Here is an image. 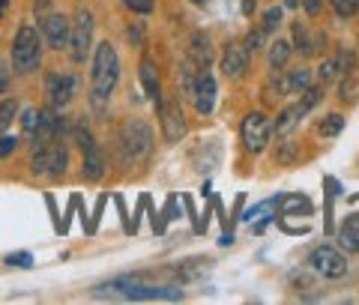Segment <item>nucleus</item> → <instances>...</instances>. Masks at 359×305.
I'll return each instance as SVG.
<instances>
[{"label":"nucleus","mask_w":359,"mask_h":305,"mask_svg":"<svg viewBox=\"0 0 359 305\" xmlns=\"http://www.w3.org/2000/svg\"><path fill=\"white\" fill-rule=\"evenodd\" d=\"M120 54L108 39L93 45V57H90V105H93L99 114L108 108L111 93L120 84Z\"/></svg>","instance_id":"nucleus-1"},{"label":"nucleus","mask_w":359,"mask_h":305,"mask_svg":"<svg viewBox=\"0 0 359 305\" xmlns=\"http://www.w3.org/2000/svg\"><path fill=\"white\" fill-rule=\"evenodd\" d=\"M42 54H45V39L39 27L33 25H18L15 36H13V48H9V66L15 75H30L42 66Z\"/></svg>","instance_id":"nucleus-2"},{"label":"nucleus","mask_w":359,"mask_h":305,"mask_svg":"<svg viewBox=\"0 0 359 305\" xmlns=\"http://www.w3.org/2000/svg\"><path fill=\"white\" fill-rule=\"evenodd\" d=\"M153 153V129L144 120H129L126 126L117 132V156L120 165H138L144 159H150Z\"/></svg>","instance_id":"nucleus-3"},{"label":"nucleus","mask_w":359,"mask_h":305,"mask_svg":"<svg viewBox=\"0 0 359 305\" xmlns=\"http://www.w3.org/2000/svg\"><path fill=\"white\" fill-rule=\"evenodd\" d=\"M72 132H75L78 147H81V179L84 183H99L105 177V165H108L102 147H99V141L93 138V132H90L84 120H75Z\"/></svg>","instance_id":"nucleus-4"},{"label":"nucleus","mask_w":359,"mask_h":305,"mask_svg":"<svg viewBox=\"0 0 359 305\" xmlns=\"http://www.w3.org/2000/svg\"><path fill=\"white\" fill-rule=\"evenodd\" d=\"M93 33H96V18L87 6H81L72 18V39H69V48H66L75 66L87 63L90 54H93Z\"/></svg>","instance_id":"nucleus-5"},{"label":"nucleus","mask_w":359,"mask_h":305,"mask_svg":"<svg viewBox=\"0 0 359 305\" xmlns=\"http://www.w3.org/2000/svg\"><path fill=\"white\" fill-rule=\"evenodd\" d=\"M240 138L252 156H261L269 147V138H273V120H269L264 111H249V114L243 117Z\"/></svg>","instance_id":"nucleus-6"},{"label":"nucleus","mask_w":359,"mask_h":305,"mask_svg":"<svg viewBox=\"0 0 359 305\" xmlns=\"http://www.w3.org/2000/svg\"><path fill=\"white\" fill-rule=\"evenodd\" d=\"M39 33L51 51H66L69 48V39H72V18L51 9L48 15L39 18Z\"/></svg>","instance_id":"nucleus-7"},{"label":"nucleus","mask_w":359,"mask_h":305,"mask_svg":"<svg viewBox=\"0 0 359 305\" xmlns=\"http://www.w3.org/2000/svg\"><path fill=\"white\" fill-rule=\"evenodd\" d=\"M156 111H159V126H162V135L165 141L177 144L180 138L186 135L189 123H186V114H183V105H180V99H165L156 105Z\"/></svg>","instance_id":"nucleus-8"},{"label":"nucleus","mask_w":359,"mask_h":305,"mask_svg":"<svg viewBox=\"0 0 359 305\" xmlns=\"http://www.w3.org/2000/svg\"><path fill=\"white\" fill-rule=\"evenodd\" d=\"M78 93V78L72 72H48V78H45V96H48V102L57 111L69 108L72 99Z\"/></svg>","instance_id":"nucleus-9"},{"label":"nucleus","mask_w":359,"mask_h":305,"mask_svg":"<svg viewBox=\"0 0 359 305\" xmlns=\"http://www.w3.org/2000/svg\"><path fill=\"white\" fill-rule=\"evenodd\" d=\"M309 266L323 278H341L347 273V257L335 245H318L309 255Z\"/></svg>","instance_id":"nucleus-10"},{"label":"nucleus","mask_w":359,"mask_h":305,"mask_svg":"<svg viewBox=\"0 0 359 305\" xmlns=\"http://www.w3.org/2000/svg\"><path fill=\"white\" fill-rule=\"evenodd\" d=\"M108 287L120 290L126 299H183L180 287H153V285H138V281H129V278H117Z\"/></svg>","instance_id":"nucleus-11"},{"label":"nucleus","mask_w":359,"mask_h":305,"mask_svg":"<svg viewBox=\"0 0 359 305\" xmlns=\"http://www.w3.org/2000/svg\"><path fill=\"white\" fill-rule=\"evenodd\" d=\"M249 57L252 54L245 51L243 42H224L222 45V57H219V69L224 78H231V81H237V78L245 75L249 69Z\"/></svg>","instance_id":"nucleus-12"},{"label":"nucleus","mask_w":359,"mask_h":305,"mask_svg":"<svg viewBox=\"0 0 359 305\" xmlns=\"http://www.w3.org/2000/svg\"><path fill=\"white\" fill-rule=\"evenodd\" d=\"M216 96H219V87H216V78H212L207 69L198 72V81L192 90V99H195V111L201 117H210L212 108H216Z\"/></svg>","instance_id":"nucleus-13"},{"label":"nucleus","mask_w":359,"mask_h":305,"mask_svg":"<svg viewBox=\"0 0 359 305\" xmlns=\"http://www.w3.org/2000/svg\"><path fill=\"white\" fill-rule=\"evenodd\" d=\"M189 60H192L198 69H210L212 60H216V51H212V42L204 30H195L189 36Z\"/></svg>","instance_id":"nucleus-14"},{"label":"nucleus","mask_w":359,"mask_h":305,"mask_svg":"<svg viewBox=\"0 0 359 305\" xmlns=\"http://www.w3.org/2000/svg\"><path fill=\"white\" fill-rule=\"evenodd\" d=\"M138 78H141V87H144V93L150 96V102L153 105H159L162 102V81H159V69H156V63L150 57H141Z\"/></svg>","instance_id":"nucleus-15"},{"label":"nucleus","mask_w":359,"mask_h":305,"mask_svg":"<svg viewBox=\"0 0 359 305\" xmlns=\"http://www.w3.org/2000/svg\"><path fill=\"white\" fill-rule=\"evenodd\" d=\"M290 33H294V51H299V57H314L320 48V42H327V36H311L302 21H294V25H290Z\"/></svg>","instance_id":"nucleus-16"},{"label":"nucleus","mask_w":359,"mask_h":305,"mask_svg":"<svg viewBox=\"0 0 359 305\" xmlns=\"http://www.w3.org/2000/svg\"><path fill=\"white\" fill-rule=\"evenodd\" d=\"M299 120H302V111L294 102V105H287V108L278 111V117L273 120V135H276V138H287V135L299 126Z\"/></svg>","instance_id":"nucleus-17"},{"label":"nucleus","mask_w":359,"mask_h":305,"mask_svg":"<svg viewBox=\"0 0 359 305\" xmlns=\"http://www.w3.org/2000/svg\"><path fill=\"white\" fill-rule=\"evenodd\" d=\"M261 96H264L266 105H276V102H282L285 96H290L287 93V78H285V72L273 69V75H269L266 81H264V87H261Z\"/></svg>","instance_id":"nucleus-18"},{"label":"nucleus","mask_w":359,"mask_h":305,"mask_svg":"<svg viewBox=\"0 0 359 305\" xmlns=\"http://www.w3.org/2000/svg\"><path fill=\"white\" fill-rule=\"evenodd\" d=\"M290 54H294V42L287 39H276L266 45V57H269V69H285Z\"/></svg>","instance_id":"nucleus-19"},{"label":"nucleus","mask_w":359,"mask_h":305,"mask_svg":"<svg viewBox=\"0 0 359 305\" xmlns=\"http://www.w3.org/2000/svg\"><path fill=\"white\" fill-rule=\"evenodd\" d=\"M285 78H287V93L290 96L306 93V90L314 84V72L309 69V66H299V69H294V72H285Z\"/></svg>","instance_id":"nucleus-20"},{"label":"nucleus","mask_w":359,"mask_h":305,"mask_svg":"<svg viewBox=\"0 0 359 305\" xmlns=\"http://www.w3.org/2000/svg\"><path fill=\"white\" fill-rule=\"evenodd\" d=\"M66 168H69V147L63 141H54L51 147V165H48V177L51 179H60L66 174Z\"/></svg>","instance_id":"nucleus-21"},{"label":"nucleus","mask_w":359,"mask_h":305,"mask_svg":"<svg viewBox=\"0 0 359 305\" xmlns=\"http://www.w3.org/2000/svg\"><path fill=\"white\" fill-rule=\"evenodd\" d=\"M335 78H341V66H339V57H323L314 69V81L320 84H332Z\"/></svg>","instance_id":"nucleus-22"},{"label":"nucleus","mask_w":359,"mask_h":305,"mask_svg":"<svg viewBox=\"0 0 359 305\" xmlns=\"http://www.w3.org/2000/svg\"><path fill=\"white\" fill-rule=\"evenodd\" d=\"M18 99L15 96H4L0 99V132H6L9 126H13V120H18Z\"/></svg>","instance_id":"nucleus-23"},{"label":"nucleus","mask_w":359,"mask_h":305,"mask_svg":"<svg viewBox=\"0 0 359 305\" xmlns=\"http://www.w3.org/2000/svg\"><path fill=\"white\" fill-rule=\"evenodd\" d=\"M266 39H269V33H266L261 25H252L249 33H245L243 45H245V51H249V54H257V51L266 48Z\"/></svg>","instance_id":"nucleus-24"},{"label":"nucleus","mask_w":359,"mask_h":305,"mask_svg":"<svg viewBox=\"0 0 359 305\" xmlns=\"http://www.w3.org/2000/svg\"><path fill=\"white\" fill-rule=\"evenodd\" d=\"M339 245H341V252L347 255H356L359 252V228H353V224H341V231H339Z\"/></svg>","instance_id":"nucleus-25"},{"label":"nucleus","mask_w":359,"mask_h":305,"mask_svg":"<svg viewBox=\"0 0 359 305\" xmlns=\"http://www.w3.org/2000/svg\"><path fill=\"white\" fill-rule=\"evenodd\" d=\"M339 99L341 102H356L359 99V78L356 72H344L339 81Z\"/></svg>","instance_id":"nucleus-26"},{"label":"nucleus","mask_w":359,"mask_h":305,"mask_svg":"<svg viewBox=\"0 0 359 305\" xmlns=\"http://www.w3.org/2000/svg\"><path fill=\"white\" fill-rule=\"evenodd\" d=\"M297 159H299V144H294L290 138H285L276 147V162L278 165H294Z\"/></svg>","instance_id":"nucleus-27"},{"label":"nucleus","mask_w":359,"mask_h":305,"mask_svg":"<svg viewBox=\"0 0 359 305\" xmlns=\"http://www.w3.org/2000/svg\"><path fill=\"white\" fill-rule=\"evenodd\" d=\"M39 108H25V111H18V120H21V132H25V135H30V138H33V135H36V129H39Z\"/></svg>","instance_id":"nucleus-28"},{"label":"nucleus","mask_w":359,"mask_h":305,"mask_svg":"<svg viewBox=\"0 0 359 305\" xmlns=\"http://www.w3.org/2000/svg\"><path fill=\"white\" fill-rule=\"evenodd\" d=\"M341 129H344V117L341 114H327L318 123V132L323 135V138H335Z\"/></svg>","instance_id":"nucleus-29"},{"label":"nucleus","mask_w":359,"mask_h":305,"mask_svg":"<svg viewBox=\"0 0 359 305\" xmlns=\"http://www.w3.org/2000/svg\"><path fill=\"white\" fill-rule=\"evenodd\" d=\"M282 18H285V6H269L264 13V18H261V27L266 33H276V27L282 25Z\"/></svg>","instance_id":"nucleus-30"},{"label":"nucleus","mask_w":359,"mask_h":305,"mask_svg":"<svg viewBox=\"0 0 359 305\" xmlns=\"http://www.w3.org/2000/svg\"><path fill=\"white\" fill-rule=\"evenodd\" d=\"M330 4H332L339 18H351V15L359 13V0H330Z\"/></svg>","instance_id":"nucleus-31"},{"label":"nucleus","mask_w":359,"mask_h":305,"mask_svg":"<svg viewBox=\"0 0 359 305\" xmlns=\"http://www.w3.org/2000/svg\"><path fill=\"white\" fill-rule=\"evenodd\" d=\"M18 150V135H0V159H6L9 153H15Z\"/></svg>","instance_id":"nucleus-32"},{"label":"nucleus","mask_w":359,"mask_h":305,"mask_svg":"<svg viewBox=\"0 0 359 305\" xmlns=\"http://www.w3.org/2000/svg\"><path fill=\"white\" fill-rule=\"evenodd\" d=\"M9 84H13V66L6 69V66L0 63V96L9 93Z\"/></svg>","instance_id":"nucleus-33"},{"label":"nucleus","mask_w":359,"mask_h":305,"mask_svg":"<svg viewBox=\"0 0 359 305\" xmlns=\"http://www.w3.org/2000/svg\"><path fill=\"white\" fill-rule=\"evenodd\" d=\"M302 9H306V15L318 18L323 13V0H302Z\"/></svg>","instance_id":"nucleus-34"},{"label":"nucleus","mask_w":359,"mask_h":305,"mask_svg":"<svg viewBox=\"0 0 359 305\" xmlns=\"http://www.w3.org/2000/svg\"><path fill=\"white\" fill-rule=\"evenodd\" d=\"M6 264H9V266H13V264H15V266H30V264H33V257H30L27 252H21V255H9V257H6Z\"/></svg>","instance_id":"nucleus-35"},{"label":"nucleus","mask_w":359,"mask_h":305,"mask_svg":"<svg viewBox=\"0 0 359 305\" xmlns=\"http://www.w3.org/2000/svg\"><path fill=\"white\" fill-rule=\"evenodd\" d=\"M33 13H36V18L48 15L51 13V0H33Z\"/></svg>","instance_id":"nucleus-36"},{"label":"nucleus","mask_w":359,"mask_h":305,"mask_svg":"<svg viewBox=\"0 0 359 305\" xmlns=\"http://www.w3.org/2000/svg\"><path fill=\"white\" fill-rule=\"evenodd\" d=\"M240 9H243V15H245V18H252V15L257 13V0H243Z\"/></svg>","instance_id":"nucleus-37"},{"label":"nucleus","mask_w":359,"mask_h":305,"mask_svg":"<svg viewBox=\"0 0 359 305\" xmlns=\"http://www.w3.org/2000/svg\"><path fill=\"white\" fill-rule=\"evenodd\" d=\"M297 4H299V0H285V6H287V9H294Z\"/></svg>","instance_id":"nucleus-38"},{"label":"nucleus","mask_w":359,"mask_h":305,"mask_svg":"<svg viewBox=\"0 0 359 305\" xmlns=\"http://www.w3.org/2000/svg\"><path fill=\"white\" fill-rule=\"evenodd\" d=\"M6 4H9V0H0V15H4V9H6Z\"/></svg>","instance_id":"nucleus-39"},{"label":"nucleus","mask_w":359,"mask_h":305,"mask_svg":"<svg viewBox=\"0 0 359 305\" xmlns=\"http://www.w3.org/2000/svg\"><path fill=\"white\" fill-rule=\"evenodd\" d=\"M192 4H195V6H204V4H207V0H192Z\"/></svg>","instance_id":"nucleus-40"}]
</instances>
